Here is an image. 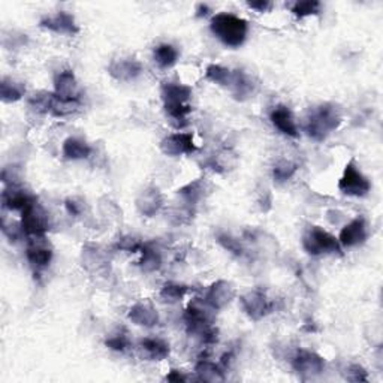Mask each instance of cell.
<instances>
[{
	"label": "cell",
	"mask_w": 383,
	"mask_h": 383,
	"mask_svg": "<svg viewBox=\"0 0 383 383\" xmlns=\"http://www.w3.org/2000/svg\"><path fill=\"white\" fill-rule=\"evenodd\" d=\"M304 250L312 256L341 253V244L337 237L320 226H310L303 237Z\"/></svg>",
	"instance_id": "cell-4"
},
{
	"label": "cell",
	"mask_w": 383,
	"mask_h": 383,
	"mask_svg": "<svg viewBox=\"0 0 383 383\" xmlns=\"http://www.w3.org/2000/svg\"><path fill=\"white\" fill-rule=\"evenodd\" d=\"M245 238L252 243L255 247V250L257 253H261L262 256L267 257H273L279 253L280 245L277 243V238L274 236H271L269 232L262 231V229H249L245 231Z\"/></svg>",
	"instance_id": "cell-20"
},
{
	"label": "cell",
	"mask_w": 383,
	"mask_h": 383,
	"mask_svg": "<svg viewBox=\"0 0 383 383\" xmlns=\"http://www.w3.org/2000/svg\"><path fill=\"white\" fill-rule=\"evenodd\" d=\"M190 292V288L183 285V283H177V281H168L160 289V300L166 304H177L180 301L184 300V296Z\"/></svg>",
	"instance_id": "cell-31"
},
{
	"label": "cell",
	"mask_w": 383,
	"mask_h": 383,
	"mask_svg": "<svg viewBox=\"0 0 383 383\" xmlns=\"http://www.w3.org/2000/svg\"><path fill=\"white\" fill-rule=\"evenodd\" d=\"M247 6L257 11V12H267L271 6H273V4L264 2V0H261V2H249V4H247Z\"/></svg>",
	"instance_id": "cell-45"
},
{
	"label": "cell",
	"mask_w": 383,
	"mask_h": 383,
	"mask_svg": "<svg viewBox=\"0 0 383 383\" xmlns=\"http://www.w3.org/2000/svg\"><path fill=\"white\" fill-rule=\"evenodd\" d=\"M296 169H298V165H296L293 160L280 159L273 166V178L277 184H283L295 176Z\"/></svg>",
	"instance_id": "cell-36"
},
{
	"label": "cell",
	"mask_w": 383,
	"mask_h": 383,
	"mask_svg": "<svg viewBox=\"0 0 383 383\" xmlns=\"http://www.w3.org/2000/svg\"><path fill=\"white\" fill-rule=\"evenodd\" d=\"M81 262L87 271H99L108 264V255L101 245L85 244L81 252Z\"/></svg>",
	"instance_id": "cell-26"
},
{
	"label": "cell",
	"mask_w": 383,
	"mask_h": 383,
	"mask_svg": "<svg viewBox=\"0 0 383 383\" xmlns=\"http://www.w3.org/2000/svg\"><path fill=\"white\" fill-rule=\"evenodd\" d=\"M80 105L81 99H78V101H69V99H61L53 93L51 104H49V114H53L54 117H68L75 113Z\"/></svg>",
	"instance_id": "cell-34"
},
{
	"label": "cell",
	"mask_w": 383,
	"mask_h": 383,
	"mask_svg": "<svg viewBox=\"0 0 383 383\" xmlns=\"http://www.w3.org/2000/svg\"><path fill=\"white\" fill-rule=\"evenodd\" d=\"M26 95V85L20 81L4 77L0 83V99L5 104H14L21 101Z\"/></svg>",
	"instance_id": "cell-29"
},
{
	"label": "cell",
	"mask_w": 383,
	"mask_h": 383,
	"mask_svg": "<svg viewBox=\"0 0 383 383\" xmlns=\"http://www.w3.org/2000/svg\"><path fill=\"white\" fill-rule=\"evenodd\" d=\"M341 125V113L336 104H320L315 107L305 118L304 129L313 141L322 142Z\"/></svg>",
	"instance_id": "cell-2"
},
{
	"label": "cell",
	"mask_w": 383,
	"mask_h": 383,
	"mask_svg": "<svg viewBox=\"0 0 383 383\" xmlns=\"http://www.w3.org/2000/svg\"><path fill=\"white\" fill-rule=\"evenodd\" d=\"M105 346L114 352H126L130 349L132 341L126 329H117L105 339Z\"/></svg>",
	"instance_id": "cell-37"
},
{
	"label": "cell",
	"mask_w": 383,
	"mask_h": 383,
	"mask_svg": "<svg viewBox=\"0 0 383 383\" xmlns=\"http://www.w3.org/2000/svg\"><path fill=\"white\" fill-rule=\"evenodd\" d=\"M135 204H137L140 214L145 217H153L162 209L165 204L164 193L160 192L157 186H147L144 190L140 192Z\"/></svg>",
	"instance_id": "cell-17"
},
{
	"label": "cell",
	"mask_w": 383,
	"mask_h": 383,
	"mask_svg": "<svg viewBox=\"0 0 383 383\" xmlns=\"http://www.w3.org/2000/svg\"><path fill=\"white\" fill-rule=\"evenodd\" d=\"M195 373L197 376V380L208 383H219L226 379L224 367L205 360H201L195 365Z\"/></svg>",
	"instance_id": "cell-28"
},
{
	"label": "cell",
	"mask_w": 383,
	"mask_h": 383,
	"mask_svg": "<svg viewBox=\"0 0 383 383\" xmlns=\"http://www.w3.org/2000/svg\"><path fill=\"white\" fill-rule=\"evenodd\" d=\"M108 73L117 81L130 83L141 75L142 65L137 59L120 57L111 60V63L108 65Z\"/></svg>",
	"instance_id": "cell-14"
},
{
	"label": "cell",
	"mask_w": 383,
	"mask_h": 383,
	"mask_svg": "<svg viewBox=\"0 0 383 383\" xmlns=\"http://www.w3.org/2000/svg\"><path fill=\"white\" fill-rule=\"evenodd\" d=\"M368 238V224L364 216H358L352 219L348 225H344L340 231L339 241L341 247L351 249V247L361 245Z\"/></svg>",
	"instance_id": "cell-12"
},
{
	"label": "cell",
	"mask_w": 383,
	"mask_h": 383,
	"mask_svg": "<svg viewBox=\"0 0 383 383\" xmlns=\"http://www.w3.org/2000/svg\"><path fill=\"white\" fill-rule=\"evenodd\" d=\"M180 53L172 44H160L153 49V60L160 69H169L176 66Z\"/></svg>",
	"instance_id": "cell-30"
},
{
	"label": "cell",
	"mask_w": 383,
	"mask_h": 383,
	"mask_svg": "<svg viewBox=\"0 0 383 383\" xmlns=\"http://www.w3.org/2000/svg\"><path fill=\"white\" fill-rule=\"evenodd\" d=\"M53 93L61 99H69V101H78V99H81L80 85L73 71L65 69L57 73L54 77Z\"/></svg>",
	"instance_id": "cell-19"
},
{
	"label": "cell",
	"mask_w": 383,
	"mask_h": 383,
	"mask_svg": "<svg viewBox=\"0 0 383 383\" xmlns=\"http://www.w3.org/2000/svg\"><path fill=\"white\" fill-rule=\"evenodd\" d=\"M117 247L120 250H125V252H140L142 244L133 237H123L118 243H117Z\"/></svg>",
	"instance_id": "cell-43"
},
{
	"label": "cell",
	"mask_w": 383,
	"mask_h": 383,
	"mask_svg": "<svg viewBox=\"0 0 383 383\" xmlns=\"http://www.w3.org/2000/svg\"><path fill=\"white\" fill-rule=\"evenodd\" d=\"M140 353L147 361H164L169 356V344L159 337H145L140 341Z\"/></svg>",
	"instance_id": "cell-24"
},
{
	"label": "cell",
	"mask_w": 383,
	"mask_h": 383,
	"mask_svg": "<svg viewBox=\"0 0 383 383\" xmlns=\"http://www.w3.org/2000/svg\"><path fill=\"white\" fill-rule=\"evenodd\" d=\"M322 5L317 0H301V2H295L291 8V12L296 18H307L312 16H319Z\"/></svg>",
	"instance_id": "cell-38"
},
{
	"label": "cell",
	"mask_w": 383,
	"mask_h": 383,
	"mask_svg": "<svg viewBox=\"0 0 383 383\" xmlns=\"http://www.w3.org/2000/svg\"><path fill=\"white\" fill-rule=\"evenodd\" d=\"M92 145L78 137H69L61 145V154L66 160H83L92 154Z\"/></svg>",
	"instance_id": "cell-27"
},
{
	"label": "cell",
	"mask_w": 383,
	"mask_h": 383,
	"mask_svg": "<svg viewBox=\"0 0 383 383\" xmlns=\"http://www.w3.org/2000/svg\"><path fill=\"white\" fill-rule=\"evenodd\" d=\"M160 150L166 156L178 157L184 154H193L197 150V147L195 144L192 133L176 132L168 135V137L160 141Z\"/></svg>",
	"instance_id": "cell-10"
},
{
	"label": "cell",
	"mask_w": 383,
	"mask_h": 383,
	"mask_svg": "<svg viewBox=\"0 0 383 383\" xmlns=\"http://www.w3.org/2000/svg\"><path fill=\"white\" fill-rule=\"evenodd\" d=\"M160 97L164 101V107L184 105L192 97V87L181 83H164L160 87Z\"/></svg>",
	"instance_id": "cell-23"
},
{
	"label": "cell",
	"mask_w": 383,
	"mask_h": 383,
	"mask_svg": "<svg viewBox=\"0 0 383 383\" xmlns=\"http://www.w3.org/2000/svg\"><path fill=\"white\" fill-rule=\"evenodd\" d=\"M216 240L217 243L224 247L225 250H228L231 255L233 256H237V257H241L245 255V249H244V245L243 243L236 238L233 236H231L229 232H217V236H216Z\"/></svg>",
	"instance_id": "cell-39"
},
{
	"label": "cell",
	"mask_w": 383,
	"mask_h": 383,
	"mask_svg": "<svg viewBox=\"0 0 383 383\" xmlns=\"http://www.w3.org/2000/svg\"><path fill=\"white\" fill-rule=\"evenodd\" d=\"M196 12H197V14H196L197 17H207V16H208V12H209V8H208V5L201 4V5H197Z\"/></svg>",
	"instance_id": "cell-46"
},
{
	"label": "cell",
	"mask_w": 383,
	"mask_h": 383,
	"mask_svg": "<svg viewBox=\"0 0 383 383\" xmlns=\"http://www.w3.org/2000/svg\"><path fill=\"white\" fill-rule=\"evenodd\" d=\"M240 164V159L237 153L232 150V148H220L212 157L207 160V166L217 172V174H228L232 172Z\"/></svg>",
	"instance_id": "cell-22"
},
{
	"label": "cell",
	"mask_w": 383,
	"mask_h": 383,
	"mask_svg": "<svg viewBox=\"0 0 383 383\" xmlns=\"http://www.w3.org/2000/svg\"><path fill=\"white\" fill-rule=\"evenodd\" d=\"M346 379L351 382H367V370L360 364H352L346 370Z\"/></svg>",
	"instance_id": "cell-40"
},
{
	"label": "cell",
	"mask_w": 383,
	"mask_h": 383,
	"mask_svg": "<svg viewBox=\"0 0 383 383\" xmlns=\"http://www.w3.org/2000/svg\"><path fill=\"white\" fill-rule=\"evenodd\" d=\"M101 212L105 217H109V219L117 220L120 217L118 207L116 205V202L111 201L109 197H102L101 200Z\"/></svg>",
	"instance_id": "cell-42"
},
{
	"label": "cell",
	"mask_w": 383,
	"mask_h": 383,
	"mask_svg": "<svg viewBox=\"0 0 383 383\" xmlns=\"http://www.w3.org/2000/svg\"><path fill=\"white\" fill-rule=\"evenodd\" d=\"M38 201V197L32 195L29 190L23 189L20 184H8V186L2 192V204L4 208L11 209V212H20L23 213L24 209L30 207Z\"/></svg>",
	"instance_id": "cell-13"
},
{
	"label": "cell",
	"mask_w": 383,
	"mask_h": 383,
	"mask_svg": "<svg viewBox=\"0 0 383 383\" xmlns=\"http://www.w3.org/2000/svg\"><path fill=\"white\" fill-rule=\"evenodd\" d=\"M205 78L208 81H212L213 84L220 85V87L229 89L231 84H232V80H233V71L226 66L212 63V65H208L205 69Z\"/></svg>",
	"instance_id": "cell-32"
},
{
	"label": "cell",
	"mask_w": 383,
	"mask_h": 383,
	"mask_svg": "<svg viewBox=\"0 0 383 383\" xmlns=\"http://www.w3.org/2000/svg\"><path fill=\"white\" fill-rule=\"evenodd\" d=\"M209 193H212V186H209V183L205 178H196L178 189V196L190 208L204 201Z\"/></svg>",
	"instance_id": "cell-21"
},
{
	"label": "cell",
	"mask_w": 383,
	"mask_h": 383,
	"mask_svg": "<svg viewBox=\"0 0 383 383\" xmlns=\"http://www.w3.org/2000/svg\"><path fill=\"white\" fill-rule=\"evenodd\" d=\"M21 229L29 238L45 237L49 231V214L47 209L36 201L21 213Z\"/></svg>",
	"instance_id": "cell-6"
},
{
	"label": "cell",
	"mask_w": 383,
	"mask_h": 383,
	"mask_svg": "<svg viewBox=\"0 0 383 383\" xmlns=\"http://www.w3.org/2000/svg\"><path fill=\"white\" fill-rule=\"evenodd\" d=\"M209 30L225 47L236 49L245 42L249 23L231 12H219L209 20Z\"/></svg>",
	"instance_id": "cell-1"
},
{
	"label": "cell",
	"mask_w": 383,
	"mask_h": 383,
	"mask_svg": "<svg viewBox=\"0 0 383 383\" xmlns=\"http://www.w3.org/2000/svg\"><path fill=\"white\" fill-rule=\"evenodd\" d=\"M229 90L238 101H245V99L253 97L257 90V84L244 71H233V80Z\"/></svg>",
	"instance_id": "cell-25"
},
{
	"label": "cell",
	"mask_w": 383,
	"mask_h": 383,
	"mask_svg": "<svg viewBox=\"0 0 383 383\" xmlns=\"http://www.w3.org/2000/svg\"><path fill=\"white\" fill-rule=\"evenodd\" d=\"M53 255L54 252L45 241V237L30 238V243L26 250V257L33 269L41 271V269L48 268L53 261Z\"/></svg>",
	"instance_id": "cell-15"
},
{
	"label": "cell",
	"mask_w": 383,
	"mask_h": 383,
	"mask_svg": "<svg viewBox=\"0 0 383 383\" xmlns=\"http://www.w3.org/2000/svg\"><path fill=\"white\" fill-rule=\"evenodd\" d=\"M65 208L71 217H80L84 213V202L78 197H68L65 201Z\"/></svg>",
	"instance_id": "cell-41"
},
{
	"label": "cell",
	"mask_w": 383,
	"mask_h": 383,
	"mask_svg": "<svg viewBox=\"0 0 383 383\" xmlns=\"http://www.w3.org/2000/svg\"><path fill=\"white\" fill-rule=\"evenodd\" d=\"M166 380L168 382H176V383H178V382H188L189 379H188V376L186 375H183L181 372H180V370H171V373L166 376Z\"/></svg>",
	"instance_id": "cell-44"
},
{
	"label": "cell",
	"mask_w": 383,
	"mask_h": 383,
	"mask_svg": "<svg viewBox=\"0 0 383 383\" xmlns=\"http://www.w3.org/2000/svg\"><path fill=\"white\" fill-rule=\"evenodd\" d=\"M164 108H165V113H166L169 121L176 128H184L189 123L188 120H189V116L192 113V107L189 104L168 105V107H164Z\"/></svg>",
	"instance_id": "cell-35"
},
{
	"label": "cell",
	"mask_w": 383,
	"mask_h": 383,
	"mask_svg": "<svg viewBox=\"0 0 383 383\" xmlns=\"http://www.w3.org/2000/svg\"><path fill=\"white\" fill-rule=\"evenodd\" d=\"M216 310H213L204 300L192 301L184 312V322L188 331L193 336L201 337L202 343L213 344L217 341V329L214 328Z\"/></svg>",
	"instance_id": "cell-3"
},
{
	"label": "cell",
	"mask_w": 383,
	"mask_h": 383,
	"mask_svg": "<svg viewBox=\"0 0 383 383\" xmlns=\"http://www.w3.org/2000/svg\"><path fill=\"white\" fill-rule=\"evenodd\" d=\"M237 296V289L233 286V283L229 280H217L212 286L208 288L204 301L213 308V310L219 312L226 308Z\"/></svg>",
	"instance_id": "cell-9"
},
{
	"label": "cell",
	"mask_w": 383,
	"mask_h": 383,
	"mask_svg": "<svg viewBox=\"0 0 383 383\" xmlns=\"http://www.w3.org/2000/svg\"><path fill=\"white\" fill-rule=\"evenodd\" d=\"M292 367L303 379H312L325 372V358L316 352L300 349L292 358Z\"/></svg>",
	"instance_id": "cell-7"
},
{
	"label": "cell",
	"mask_w": 383,
	"mask_h": 383,
	"mask_svg": "<svg viewBox=\"0 0 383 383\" xmlns=\"http://www.w3.org/2000/svg\"><path fill=\"white\" fill-rule=\"evenodd\" d=\"M140 252H141V259L138 265L141 267L142 271H145V273H153V271H157L160 267H162V255H160L159 250L154 249V247L142 244Z\"/></svg>",
	"instance_id": "cell-33"
},
{
	"label": "cell",
	"mask_w": 383,
	"mask_h": 383,
	"mask_svg": "<svg viewBox=\"0 0 383 383\" xmlns=\"http://www.w3.org/2000/svg\"><path fill=\"white\" fill-rule=\"evenodd\" d=\"M240 304L243 312L252 320L264 319L268 313H271V308H273V304L269 303L267 295L257 289L245 292L240 298Z\"/></svg>",
	"instance_id": "cell-11"
},
{
	"label": "cell",
	"mask_w": 383,
	"mask_h": 383,
	"mask_svg": "<svg viewBox=\"0 0 383 383\" xmlns=\"http://www.w3.org/2000/svg\"><path fill=\"white\" fill-rule=\"evenodd\" d=\"M269 120L273 123V126L283 135L291 138H296L300 135L298 125H296L295 116L292 109L286 105H277L269 113Z\"/></svg>",
	"instance_id": "cell-18"
},
{
	"label": "cell",
	"mask_w": 383,
	"mask_h": 383,
	"mask_svg": "<svg viewBox=\"0 0 383 383\" xmlns=\"http://www.w3.org/2000/svg\"><path fill=\"white\" fill-rule=\"evenodd\" d=\"M128 317L132 324L144 328H153L160 320L157 308L150 300H141L138 303H135L130 307Z\"/></svg>",
	"instance_id": "cell-16"
},
{
	"label": "cell",
	"mask_w": 383,
	"mask_h": 383,
	"mask_svg": "<svg viewBox=\"0 0 383 383\" xmlns=\"http://www.w3.org/2000/svg\"><path fill=\"white\" fill-rule=\"evenodd\" d=\"M339 189L341 193L353 197H364L372 190V183L358 168L355 159L344 166L343 176L339 180Z\"/></svg>",
	"instance_id": "cell-5"
},
{
	"label": "cell",
	"mask_w": 383,
	"mask_h": 383,
	"mask_svg": "<svg viewBox=\"0 0 383 383\" xmlns=\"http://www.w3.org/2000/svg\"><path fill=\"white\" fill-rule=\"evenodd\" d=\"M39 28L53 32L57 35H68L73 36L80 33V26L71 12L68 11H59L56 14L44 16L39 20Z\"/></svg>",
	"instance_id": "cell-8"
}]
</instances>
